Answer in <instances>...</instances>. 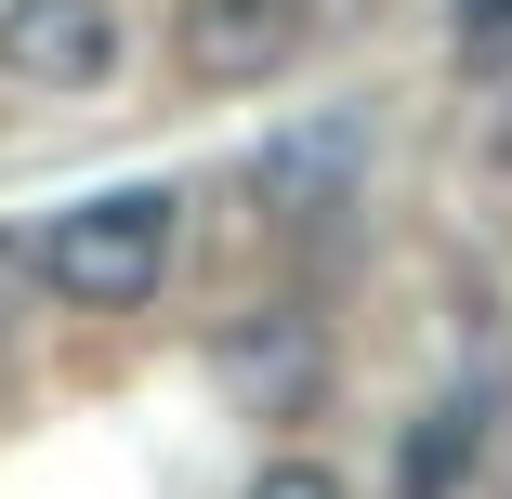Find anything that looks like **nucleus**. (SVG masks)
<instances>
[{
  "label": "nucleus",
  "instance_id": "f257e3e1",
  "mask_svg": "<svg viewBox=\"0 0 512 499\" xmlns=\"http://www.w3.org/2000/svg\"><path fill=\"white\" fill-rule=\"evenodd\" d=\"M27 276L53 303H79V316L158 303V276H171V184H106V197H79V211H53L27 237Z\"/></svg>",
  "mask_w": 512,
  "mask_h": 499
},
{
  "label": "nucleus",
  "instance_id": "f03ea898",
  "mask_svg": "<svg viewBox=\"0 0 512 499\" xmlns=\"http://www.w3.org/2000/svg\"><path fill=\"white\" fill-rule=\"evenodd\" d=\"M211 381L237 394V421H302L329 394V342H316V316H237L211 342Z\"/></svg>",
  "mask_w": 512,
  "mask_h": 499
},
{
  "label": "nucleus",
  "instance_id": "7ed1b4c3",
  "mask_svg": "<svg viewBox=\"0 0 512 499\" xmlns=\"http://www.w3.org/2000/svg\"><path fill=\"white\" fill-rule=\"evenodd\" d=\"M316 14L329 0H184V66L211 79V92H250V79H276L302 40H316Z\"/></svg>",
  "mask_w": 512,
  "mask_h": 499
},
{
  "label": "nucleus",
  "instance_id": "20e7f679",
  "mask_svg": "<svg viewBox=\"0 0 512 499\" xmlns=\"http://www.w3.org/2000/svg\"><path fill=\"white\" fill-rule=\"evenodd\" d=\"M355 171H368V119H289L263 158H250V197H263V224H329L342 197H355Z\"/></svg>",
  "mask_w": 512,
  "mask_h": 499
},
{
  "label": "nucleus",
  "instance_id": "39448f33",
  "mask_svg": "<svg viewBox=\"0 0 512 499\" xmlns=\"http://www.w3.org/2000/svg\"><path fill=\"white\" fill-rule=\"evenodd\" d=\"M106 66H119V14H106V0H0V79L92 92Z\"/></svg>",
  "mask_w": 512,
  "mask_h": 499
},
{
  "label": "nucleus",
  "instance_id": "423d86ee",
  "mask_svg": "<svg viewBox=\"0 0 512 499\" xmlns=\"http://www.w3.org/2000/svg\"><path fill=\"white\" fill-rule=\"evenodd\" d=\"M460 460H473V408H434L421 434H407V460H394V499H447Z\"/></svg>",
  "mask_w": 512,
  "mask_h": 499
},
{
  "label": "nucleus",
  "instance_id": "0eeeda50",
  "mask_svg": "<svg viewBox=\"0 0 512 499\" xmlns=\"http://www.w3.org/2000/svg\"><path fill=\"white\" fill-rule=\"evenodd\" d=\"M447 53L460 66H499L512 53V0H460V14H447Z\"/></svg>",
  "mask_w": 512,
  "mask_h": 499
},
{
  "label": "nucleus",
  "instance_id": "6e6552de",
  "mask_svg": "<svg viewBox=\"0 0 512 499\" xmlns=\"http://www.w3.org/2000/svg\"><path fill=\"white\" fill-rule=\"evenodd\" d=\"M250 499H342V473H329V460H263Z\"/></svg>",
  "mask_w": 512,
  "mask_h": 499
},
{
  "label": "nucleus",
  "instance_id": "1a4fd4ad",
  "mask_svg": "<svg viewBox=\"0 0 512 499\" xmlns=\"http://www.w3.org/2000/svg\"><path fill=\"white\" fill-rule=\"evenodd\" d=\"M14 289H27V250H0V316H14Z\"/></svg>",
  "mask_w": 512,
  "mask_h": 499
}]
</instances>
